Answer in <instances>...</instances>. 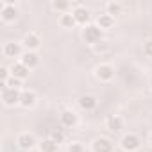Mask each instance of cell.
Listing matches in <instances>:
<instances>
[{
    "mask_svg": "<svg viewBox=\"0 0 152 152\" xmlns=\"http://www.w3.org/2000/svg\"><path fill=\"white\" fill-rule=\"evenodd\" d=\"M102 29L97 25V23H90V25H86L84 29H83V39L86 41V43H90L91 47L93 45H97L99 41H102Z\"/></svg>",
    "mask_w": 152,
    "mask_h": 152,
    "instance_id": "cell-1",
    "label": "cell"
},
{
    "mask_svg": "<svg viewBox=\"0 0 152 152\" xmlns=\"http://www.w3.org/2000/svg\"><path fill=\"white\" fill-rule=\"evenodd\" d=\"M120 147H122L125 152H136V150L141 147V140H140L138 134H134V132H127V134L122 136V140H120Z\"/></svg>",
    "mask_w": 152,
    "mask_h": 152,
    "instance_id": "cell-2",
    "label": "cell"
},
{
    "mask_svg": "<svg viewBox=\"0 0 152 152\" xmlns=\"http://www.w3.org/2000/svg\"><path fill=\"white\" fill-rule=\"evenodd\" d=\"M72 15H73V18H75V22H77V25H90L88 22L91 20V13H90V9L88 7H84V6H81V4H77V6H73L72 7Z\"/></svg>",
    "mask_w": 152,
    "mask_h": 152,
    "instance_id": "cell-3",
    "label": "cell"
},
{
    "mask_svg": "<svg viewBox=\"0 0 152 152\" xmlns=\"http://www.w3.org/2000/svg\"><path fill=\"white\" fill-rule=\"evenodd\" d=\"M95 77H97L99 81H102V83H107V81H111V79L115 77V68H113L111 64H107V63L99 64V66L95 68Z\"/></svg>",
    "mask_w": 152,
    "mask_h": 152,
    "instance_id": "cell-4",
    "label": "cell"
},
{
    "mask_svg": "<svg viewBox=\"0 0 152 152\" xmlns=\"http://www.w3.org/2000/svg\"><path fill=\"white\" fill-rule=\"evenodd\" d=\"M20 97H22L20 90L4 88V91H2V100H4L6 106H16V104H20Z\"/></svg>",
    "mask_w": 152,
    "mask_h": 152,
    "instance_id": "cell-5",
    "label": "cell"
},
{
    "mask_svg": "<svg viewBox=\"0 0 152 152\" xmlns=\"http://www.w3.org/2000/svg\"><path fill=\"white\" fill-rule=\"evenodd\" d=\"M22 43H23V47L27 48V52H36V50L41 47V39H39V36L34 34V32L25 34V38H23Z\"/></svg>",
    "mask_w": 152,
    "mask_h": 152,
    "instance_id": "cell-6",
    "label": "cell"
},
{
    "mask_svg": "<svg viewBox=\"0 0 152 152\" xmlns=\"http://www.w3.org/2000/svg\"><path fill=\"white\" fill-rule=\"evenodd\" d=\"M16 143L22 150H31L36 147V138L34 134H29V132H22L18 138H16Z\"/></svg>",
    "mask_w": 152,
    "mask_h": 152,
    "instance_id": "cell-7",
    "label": "cell"
},
{
    "mask_svg": "<svg viewBox=\"0 0 152 152\" xmlns=\"http://www.w3.org/2000/svg\"><path fill=\"white\" fill-rule=\"evenodd\" d=\"M91 150L93 152H113V143H111L109 138L100 136L91 143Z\"/></svg>",
    "mask_w": 152,
    "mask_h": 152,
    "instance_id": "cell-8",
    "label": "cell"
},
{
    "mask_svg": "<svg viewBox=\"0 0 152 152\" xmlns=\"http://www.w3.org/2000/svg\"><path fill=\"white\" fill-rule=\"evenodd\" d=\"M0 18H2V22H6V23H11V22H15L18 18V9L11 2H7L6 7L0 11Z\"/></svg>",
    "mask_w": 152,
    "mask_h": 152,
    "instance_id": "cell-9",
    "label": "cell"
},
{
    "mask_svg": "<svg viewBox=\"0 0 152 152\" xmlns=\"http://www.w3.org/2000/svg\"><path fill=\"white\" fill-rule=\"evenodd\" d=\"M11 77H15V79H20V81H23V79H27L29 77V68L20 61V63H15L11 68Z\"/></svg>",
    "mask_w": 152,
    "mask_h": 152,
    "instance_id": "cell-10",
    "label": "cell"
},
{
    "mask_svg": "<svg viewBox=\"0 0 152 152\" xmlns=\"http://www.w3.org/2000/svg\"><path fill=\"white\" fill-rule=\"evenodd\" d=\"M77 122H79V118H77V113H75V111L64 109L61 113V124L64 127H75V125H77Z\"/></svg>",
    "mask_w": 152,
    "mask_h": 152,
    "instance_id": "cell-11",
    "label": "cell"
},
{
    "mask_svg": "<svg viewBox=\"0 0 152 152\" xmlns=\"http://www.w3.org/2000/svg\"><path fill=\"white\" fill-rule=\"evenodd\" d=\"M4 56L6 57H20L23 56L22 54V45L20 43H15V41H9L4 45Z\"/></svg>",
    "mask_w": 152,
    "mask_h": 152,
    "instance_id": "cell-12",
    "label": "cell"
},
{
    "mask_svg": "<svg viewBox=\"0 0 152 152\" xmlns=\"http://www.w3.org/2000/svg\"><path fill=\"white\" fill-rule=\"evenodd\" d=\"M34 104H36V93H34V91H31V90L22 91L20 106H22V107H25V109H29V107H32Z\"/></svg>",
    "mask_w": 152,
    "mask_h": 152,
    "instance_id": "cell-13",
    "label": "cell"
},
{
    "mask_svg": "<svg viewBox=\"0 0 152 152\" xmlns=\"http://www.w3.org/2000/svg\"><path fill=\"white\" fill-rule=\"evenodd\" d=\"M79 106H81V109H84V111H93V109L97 107V99H95L93 95H83V97L79 99Z\"/></svg>",
    "mask_w": 152,
    "mask_h": 152,
    "instance_id": "cell-14",
    "label": "cell"
},
{
    "mask_svg": "<svg viewBox=\"0 0 152 152\" xmlns=\"http://www.w3.org/2000/svg\"><path fill=\"white\" fill-rule=\"evenodd\" d=\"M22 63L31 70V68H34V66L39 64V56H38L36 52H25V54L22 56Z\"/></svg>",
    "mask_w": 152,
    "mask_h": 152,
    "instance_id": "cell-15",
    "label": "cell"
},
{
    "mask_svg": "<svg viewBox=\"0 0 152 152\" xmlns=\"http://www.w3.org/2000/svg\"><path fill=\"white\" fill-rule=\"evenodd\" d=\"M106 127H107L109 131H113V132H118V131L124 127V120H122V116H118V115L109 116L107 122H106Z\"/></svg>",
    "mask_w": 152,
    "mask_h": 152,
    "instance_id": "cell-16",
    "label": "cell"
},
{
    "mask_svg": "<svg viewBox=\"0 0 152 152\" xmlns=\"http://www.w3.org/2000/svg\"><path fill=\"white\" fill-rule=\"evenodd\" d=\"M97 25H99L102 31H104V29H111V27L115 25V16L104 13V15H100V16L97 18Z\"/></svg>",
    "mask_w": 152,
    "mask_h": 152,
    "instance_id": "cell-17",
    "label": "cell"
},
{
    "mask_svg": "<svg viewBox=\"0 0 152 152\" xmlns=\"http://www.w3.org/2000/svg\"><path fill=\"white\" fill-rule=\"evenodd\" d=\"M57 148H59V143L54 141L52 138H47V140H43L39 143V150L41 152H57Z\"/></svg>",
    "mask_w": 152,
    "mask_h": 152,
    "instance_id": "cell-18",
    "label": "cell"
},
{
    "mask_svg": "<svg viewBox=\"0 0 152 152\" xmlns=\"http://www.w3.org/2000/svg\"><path fill=\"white\" fill-rule=\"evenodd\" d=\"M59 23H61V27H64V29H73L75 25H77V22H75V18H73L72 11H70V13H64V15H61V18H59Z\"/></svg>",
    "mask_w": 152,
    "mask_h": 152,
    "instance_id": "cell-19",
    "label": "cell"
},
{
    "mask_svg": "<svg viewBox=\"0 0 152 152\" xmlns=\"http://www.w3.org/2000/svg\"><path fill=\"white\" fill-rule=\"evenodd\" d=\"M50 6H52V9H56V11H59L63 15L64 13H70V9H72V4L66 2V0H54Z\"/></svg>",
    "mask_w": 152,
    "mask_h": 152,
    "instance_id": "cell-20",
    "label": "cell"
},
{
    "mask_svg": "<svg viewBox=\"0 0 152 152\" xmlns=\"http://www.w3.org/2000/svg\"><path fill=\"white\" fill-rule=\"evenodd\" d=\"M122 9H124V6H122L120 2H107V4H106V13H107V15H111V16L120 15V13H122Z\"/></svg>",
    "mask_w": 152,
    "mask_h": 152,
    "instance_id": "cell-21",
    "label": "cell"
},
{
    "mask_svg": "<svg viewBox=\"0 0 152 152\" xmlns=\"http://www.w3.org/2000/svg\"><path fill=\"white\" fill-rule=\"evenodd\" d=\"M9 79H11V70L6 68V66H2V68H0V83H2V86L7 84Z\"/></svg>",
    "mask_w": 152,
    "mask_h": 152,
    "instance_id": "cell-22",
    "label": "cell"
},
{
    "mask_svg": "<svg viewBox=\"0 0 152 152\" xmlns=\"http://www.w3.org/2000/svg\"><path fill=\"white\" fill-rule=\"evenodd\" d=\"M93 50H95L97 54H104V52L109 50V43H107L106 39H102V41H99L97 45H93Z\"/></svg>",
    "mask_w": 152,
    "mask_h": 152,
    "instance_id": "cell-23",
    "label": "cell"
},
{
    "mask_svg": "<svg viewBox=\"0 0 152 152\" xmlns=\"http://www.w3.org/2000/svg\"><path fill=\"white\" fill-rule=\"evenodd\" d=\"M4 88H13V90H20V88H22V81H20V79H15V77H11V79L7 81V84H4Z\"/></svg>",
    "mask_w": 152,
    "mask_h": 152,
    "instance_id": "cell-24",
    "label": "cell"
},
{
    "mask_svg": "<svg viewBox=\"0 0 152 152\" xmlns=\"http://www.w3.org/2000/svg\"><path fill=\"white\" fill-rule=\"evenodd\" d=\"M68 152H84V147L81 141H72L68 145Z\"/></svg>",
    "mask_w": 152,
    "mask_h": 152,
    "instance_id": "cell-25",
    "label": "cell"
},
{
    "mask_svg": "<svg viewBox=\"0 0 152 152\" xmlns=\"http://www.w3.org/2000/svg\"><path fill=\"white\" fill-rule=\"evenodd\" d=\"M143 54H145L147 57H152V39H147V41L143 43Z\"/></svg>",
    "mask_w": 152,
    "mask_h": 152,
    "instance_id": "cell-26",
    "label": "cell"
},
{
    "mask_svg": "<svg viewBox=\"0 0 152 152\" xmlns=\"http://www.w3.org/2000/svg\"><path fill=\"white\" fill-rule=\"evenodd\" d=\"M50 138H52L54 141H57V143H63V141H64V134H63L61 131H54V132L50 134Z\"/></svg>",
    "mask_w": 152,
    "mask_h": 152,
    "instance_id": "cell-27",
    "label": "cell"
},
{
    "mask_svg": "<svg viewBox=\"0 0 152 152\" xmlns=\"http://www.w3.org/2000/svg\"><path fill=\"white\" fill-rule=\"evenodd\" d=\"M148 86H150V90H152V79H150V84H148Z\"/></svg>",
    "mask_w": 152,
    "mask_h": 152,
    "instance_id": "cell-28",
    "label": "cell"
},
{
    "mask_svg": "<svg viewBox=\"0 0 152 152\" xmlns=\"http://www.w3.org/2000/svg\"><path fill=\"white\" fill-rule=\"evenodd\" d=\"M150 143H152V132H150Z\"/></svg>",
    "mask_w": 152,
    "mask_h": 152,
    "instance_id": "cell-29",
    "label": "cell"
}]
</instances>
